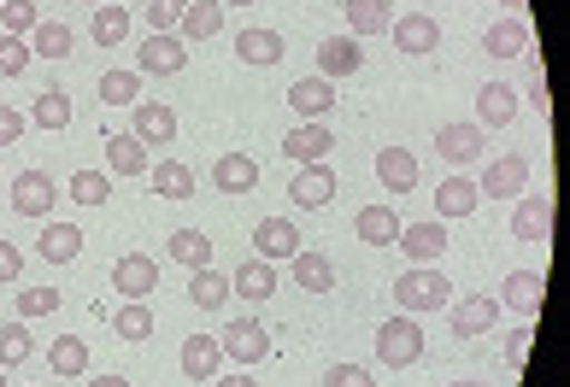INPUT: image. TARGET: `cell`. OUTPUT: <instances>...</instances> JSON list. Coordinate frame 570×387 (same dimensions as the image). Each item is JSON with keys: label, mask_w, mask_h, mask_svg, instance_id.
Listing matches in <instances>:
<instances>
[{"label": "cell", "mask_w": 570, "mask_h": 387, "mask_svg": "<svg viewBox=\"0 0 570 387\" xmlns=\"http://www.w3.org/2000/svg\"><path fill=\"white\" fill-rule=\"evenodd\" d=\"M365 71V48H358V36H324L318 41V77H353Z\"/></svg>", "instance_id": "15"}, {"label": "cell", "mask_w": 570, "mask_h": 387, "mask_svg": "<svg viewBox=\"0 0 570 387\" xmlns=\"http://www.w3.org/2000/svg\"><path fill=\"white\" fill-rule=\"evenodd\" d=\"M218 347H224V358L236 364V370H247V364H265L271 358V329L259 317H236L229 329H218Z\"/></svg>", "instance_id": "3"}, {"label": "cell", "mask_w": 570, "mask_h": 387, "mask_svg": "<svg viewBox=\"0 0 570 387\" xmlns=\"http://www.w3.org/2000/svg\"><path fill=\"white\" fill-rule=\"evenodd\" d=\"M112 329L130 340V347H141V340L154 335V311H147V299H124V306L112 311Z\"/></svg>", "instance_id": "38"}, {"label": "cell", "mask_w": 570, "mask_h": 387, "mask_svg": "<svg viewBox=\"0 0 570 387\" xmlns=\"http://www.w3.org/2000/svg\"><path fill=\"white\" fill-rule=\"evenodd\" d=\"M147 182H154L159 200H188L195 194V170L183 159H159V165H147Z\"/></svg>", "instance_id": "29"}, {"label": "cell", "mask_w": 570, "mask_h": 387, "mask_svg": "<svg viewBox=\"0 0 570 387\" xmlns=\"http://www.w3.org/2000/svg\"><path fill=\"white\" fill-rule=\"evenodd\" d=\"M171 258L183 270H213V241H206L200 229H177L171 235Z\"/></svg>", "instance_id": "37"}, {"label": "cell", "mask_w": 570, "mask_h": 387, "mask_svg": "<svg viewBox=\"0 0 570 387\" xmlns=\"http://www.w3.org/2000/svg\"><path fill=\"white\" fill-rule=\"evenodd\" d=\"M253 247H259L265 265H277V258L301 252V229H294L288 218H259V224H253Z\"/></svg>", "instance_id": "19"}, {"label": "cell", "mask_w": 570, "mask_h": 387, "mask_svg": "<svg viewBox=\"0 0 570 387\" xmlns=\"http://www.w3.org/2000/svg\"><path fill=\"white\" fill-rule=\"evenodd\" d=\"M188 12V0H147V24H154V36H177Z\"/></svg>", "instance_id": "47"}, {"label": "cell", "mask_w": 570, "mask_h": 387, "mask_svg": "<svg viewBox=\"0 0 570 387\" xmlns=\"http://www.w3.org/2000/svg\"><path fill=\"white\" fill-rule=\"evenodd\" d=\"M77 7H107V0H77Z\"/></svg>", "instance_id": "58"}, {"label": "cell", "mask_w": 570, "mask_h": 387, "mask_svg": "<svg viewBox=\"0 0 570 387\" xmlns=\"http://www.w3.org/2000/svg\"><path fill=\"white\" fill-rule=\"evenodd\" d=\"M376 182L389 194H412L417 188V153L412 147H376Z\"/></svg>", "instance_id": "18"}, {"label": "cell", "mask_w": 570, "mask_h": 387, "mask_svg": "<svg viewBox=\"0 0 570 387\" xmlns=\"http://www.w3.org/2000/svg\"><path fill=\"white\" fill-rule=\"evenodd\" d=\"M482 147H489V129H482V123H464V118H459V123H441V129H435V153L448 159L453 170L476 165Z\"/></svg>", "instance_id": "6"}, {"label": "cell", "mask_w": 570, "mask_h": 387, "mask_svg": "<svg viewBox=\"0 0 570 387\" xmlns=\"http://www.w3.org/2000/svg\"><path fill=\"white\" fill-rule=\"evenodd\" d=\"M41 24L36 0H0V36H30Z\"/></svg>", "instance_id": "44"}, {"label": "cell", "mask_w": 570, "mask_h": 387, "mask_svg": "<svg viewBox=\"0 0 570 387\" xmlns=\"http://www.w3.org/2000/svg\"><path fill=\"white\" fill-rule=\"evenodd\" d=\"M0 387H7V364H0Z\"/></svg>", "instance_id": "59"}, {"label": "cell", "mask_w": 570, "mask_h": 387, "mask_svg": "<svg viewBox=\"0 0 570 387\" xmlns=\"http://www.w3.org/2000/svg\"><path fill=\"white\" fill-rule=\"evenodd\" d=\"M541 306H547V276H541V270H512V276L500 282V311L535 322Z\"/></svg>", "instance_id": "5"}, {"label": "cell", "mask_w": 570, "mask_h": 387, "mask_svg": "<svg viewBox=\"0 0 570 387\" xmlns=\"http://www.w3.org/2000/svg\"><path fill=\"white\" fill-rule=\"evenodd\" d=\"M100 100L107 106H136L141 100V71H107L100 77Z\"/></svg>", "instance_id": "43"}, {"label": "cell", "mask_w": 570, "mask_h": 387, "mask_svg": "<svg viewBox=\"0 0 570 387\" xmlns=\"http://www.w3.org/2000/svg\"><path fill=\"white\" fill-rule=\"evenodd\" d=\"M500 7H505V18H523V0H500Z\"/></svg>", "instance_id": "55"}, {"label": "cell", "mask_w": 570, "mask_h": 387, "mask_svg": "<svg viewBox=\"0 0 570 387\" xmlns=\"http://www.w3.org/2000/svg\"><path fill=\"white\" fill-rule=\"evenodd\" d=\"M218 364H224L218 335H188V340H183V376H188V381H213Z\"/></svg>", "instance_id": "22"}, {"label": "cell", "mask_w": 570, "mask_h": 387, "mask_svg": "<svg viewBox=\"0 0 570 387\" xmlns=\"http://www.w3.org/2000/svg\"><path fill=\"white\" fill-rule=\"evenodd\" d=\"M188 299H195L200 311H218L229 299V276L224 270H195V282H188Z\"/></svg>", "instance_id": "41"}, {"label": "cell", "mask_w": 570, "mask_h": 387, "mask_svg": "<svg viewBox=\"0 0 570 387\" xmlns=\"http://www.w3.org/2000/svg\"><path fill=\"white\" fill-rule=\"evenodd\" d=\"M376 364H389V370H412V364H424V322L417 317H389L376 322Z\"/></svg>", "instance_id": "2"}, {"label": "cell", "mask_w": 570, "mask_h": 387, "mask_svg": "<svg viewBox=\"0 0 570 387\" xmlns=\"http://www.w3.org/2000/svg\"><path fill=\"white\" fill-rule=\"evenodd\" d=\"M353 229H358V241H365V247H394L400 241V211L394 206H365L353 218Z\"/></svg>", "instance_id": "28"}, {"label": "cell", "mask_w": 570, "mask_h": 387, "mask_svg": "<svg viewBox=\"0 0 570 387\" xmlns=\"http://www.w3.org/2000/svg\"><path fill=\"white\" fill-rule=\"evenodd\" d=\"M18 276H24V252L12 241H0V282H18Z\"/></svg>", "instance_id": "51"}, {"label": "cell", "mask_w": 570, "mask_h": 387, "mask_svg": "<svg viewBox=\"0 0 570 387\" xmlns=\"http://www.w3.org/2000/svg\"><path fill=\"white\" fill-rule=\"evenodd\" d=\"M229 288H236L242 299H271V294H277V270H271L265 258H253V265H236Z\"/></svg>", "instance_id": "34"}, {"label": "cell", "mask_w": 570, "mask_h": 387, "mask_svg": "<svg viewBox=\"0 0 570 387\" xmlns=\"http://www.w3.org/2000/svg\"><path fill=\"white\" fill-rule=\"evenodd\" d=\"M482 53H489V59L530 53V24H523V18H494V24L482 30Z\"/></svg>", "instance_id": "21"}, {"label": "cell", "mask_w": 570, "mask_h": 387, "mask_svg": "<svg viewBox=\"0 0 570 387\" xmlns=\"http://www.w3.org/2000/svg\"><path fill=\"white\" fill-rule=\"evenodd\" d=\"M523 188H530V159L523 153H500L476 182V194H494V200H518Z\"/></svg>", "instance_id": "7"}, {"label": "cell", "mask_w": 570, "mask_h": 387, "mask_svg": "<svg viewBox=\"0 0 570 387\" xmlns=\"http://www.w3.org/2000/svg\"><path fill=\"white\" fill-rule=\"evenodd\" d=\"M518 118V89L512 82H482L476 89V123L482 129H505Z\"/></svg>", "instance_id": "20"}, {"label": "cell", "mask_w": 570, "mask_h": 387, "mask_svg": "<svg viewBox=\"0 0 570 387\" xmlns=\"http://www.w3.org/2000/svg\"><path fill=\"white\" fill-rule=\"evenodd\" d=\"M82 241H89V235H82L77 224H41V241H36V252L48 258V265H71V258L82 252Z\"/></svg>", "instance_id": "24"}, {"label": "cell", "mask_w": 570, "mask_h": 387, "mask_svg": "<svg viewBox=\"0 0 570 387\" xmlns=\"http://www.w3.org/2000/svg\"><path fill=\"white\" fill-rule=\"evenodd\" d=\"M330 147H335L330 118H324V123H294L288 136H283V153H288L294 165H324V159H330Z\"/></svg>", "instance_id": "10"}, {"label": "cell", "mask_w": 570, "mask_h": 387, "mask_svg": "<svg viewBox=\"0 0 570 387\" xmlns=\"http://www.w3.org/2000/svg\"><path fill=\"white\" fill-rule=\"evenodd\" d=\"M71 41H77L71 24H59V18H41V24L30 30V53H36V59H66Z\"/></svg>", "instance_id": "35"}, {"label": "cell", "mask_w": 570, "mask_h": 387, "mask_svg": "<svg viewBox=\"0 0 570 387\" xmlns=\"http://www.w3.org/2000/svg\"><path fill=\"white\" fill-rule=\"evenodd\" d=\"M48 370L66 376V381L89 376V340H82V335H59L53 347H48Z\"/></svg>", "instance_id": "30"}, {"label": "cell", "mask_w": 570, "mask_h": 387, "mask_svg": "<svg viewBox=\"0 0 570 387\" xmlns=\"http://www.w3.org/2000/svg\"><path fill=\"white\" fill-rule=\"evenodd\" d=\"M448 387H489V381H476V376H464V381H448Z\"/></svg>", "instance_id": "56"}, {"label": "cell", "mask_w": 570, "mask_h": 387, "mask_svg": "<svg viewBox=\"0 0 570 387\" xmlns=\"http://www.w3.org/2000/svg\"><path fill=\"white\" fill-rule=\"evenodd\" d=\"M89 387H130V376H95Z\"/></svg>", "instance_id": "54"}, {"label": "cell", "mask_w": 570, "mask_h": 387, "mask_svg": "<svg viewBox=\"0 0 570 387\" xmlns=\"http://www.w3.org/2000/svg\"><path fill=\"white\" fill-rule=\"evenodd\" d=\"M213 387H259L247 370H229V376H213Z\"/></svg>", "instance_id": "53"}, {"label": "cell", "mask_w": 570, "mask_h": 387, "mask_svg": "<svg viewBox=\"0 0 570 387\" xmlns=\"http://www.w3.org/2000/svg\"><path fill=\"white\" fill-rule=\"evenodd\" d=\"M394 306L406 311V317L448 311V306H453V282H448V276H441L435 265H412V270L394 282Z\"/></svg>", "instance_id": "1"}, {"label": "cell", "mask_w": 570, "mask_h": 387, "mask_svg": "<svg viewBox=\"0 0 570 387\" xmlns=\"http://www.w3.org/2000/svg\"><path fill=\"white\" fill-rule=\"evenodd\" d=\"M30 353H36V335H30V322H24V317H18V322H0V364L12 370V364H24Z\"/></svg>", "instance_id": "40"}, {"label": "cell", "mask_w": 570, "mask_h": 387, "mask_svg": "<svg viewBox=\"0 0 570 387\" xmlns=\"http://www.w3.org/2000/svg\"><path fill=\"white\" fill-rule=\"evenodd\" d=\"M294 265V288H306V294H330L335 288V265H330V252H312V247H301L288 258Z\"/></svg>", "instance_id": "27"}, {"label": "cell", "mask_w": 570, "mask_h": 387, "mask_svg": "<svg viewBox=\"0 0 570 387\" xmlns=\"http://www.w3.org/2000/svg\"><path fill=\"white\" fill-rule=\"evenodd\" d=\"M213 182H218V194H253L259 188V159H247V153H224L218 165H213Z\"/></svg>", "instance_id": "25"}, {"label": "cell", "mask_w": 570, "mask_h": 387, "mask_svg": "<svg viewBox=\"0 0 570 387\" xmlns=\"http://www.w3.org/2000/svg\"><path fill=\"white\" fill-rule=\"evenodd\" d=\"M453 335L459 340H476V335H489L494 322H500V299H489V294H471V299H453Z\"/></svg>", "instance_id": "11"}, {"label": "cell", "mask_w": 570, "mask_h": 387, "mask_svg": "<svg viewBox=\"0 0 570 387\" xmlns=\"http://www.w3.org/2000/svg\"><path fill=\"white\" fill-rule=\"evenodd\" d=\"M30 123H36V129H48V136H59V129H71V95H66V89L36 95V106H30Z\"/></svg>", "instance_id": "33"}, {"label": "cell", "mask_w": 570, "mask_h": 387, "mask_svg": "<svg viewBox=\"0 0 570 387\" xmlns=\"http://www.w3.org/2000/svg\"><path fill=\"white\" fill-rule=\"evenodd\" d=\"M107 165L118 170V177H141L154 159H147V147L136 136H107Z\"/></svg>", "instance_id": "39"}, {"label": "cell", "mask_w": 570, "mask_h": 387, "mask_svg": "<svg viewBox=\"0 0 570 387\" xmlns=\"http://www.w3.org/2000/svg\"><path fill=\"white\" fill-rule=\"evenodd\" d=\"M482 206V194H476V182L471 177H448L435 188V218L448 224V218H471V211Z\"/></svg>", "instance_id": "26"}, {"label": "cell", "mask_w": 570, "mask_h": 387, "mask_svg": "<svg viewBox=\"0 0 570 387\" xmlns=\"http://www.w3.org/2000/svg\"><path fill=\"white\" fill-rule=\"evenodd\" d=\"M530 322H523V329H512V335H505V347H500V358L505 364H512V370H523V358H530Z\"/></svg>", "instance_id": "50"}, {"label": "cell", "mask_w": 570, "mask_h": 387, "mask_svg": "<svg viewBox=\"0 0 570 387\" xmlns=\"http://www.w3.org/2000/svg\"><path fill=\"white\" fill-rule=\"evenodd\" d=\"M141 71H147V77H177V71H188V41H183V36H147V41H141Z\"/></svg>", "instance_id": "16"}, {"label": "cell", "mask_w": 570, "mask_h": 387, "mask_svg": "<svg viewBox=\"0 0 570 387\" xmlns=\"http://www.w3.org/2000/svg\"><path fill=\"white\" fill-rule=\"evenodd\" d=\"M24 123H30L24 112H12V106H0V147H12L18 136H24Z\"/></svg>", "instance_id": "52"}, {"label": "cell", "mask_w": 570, "mask_h": 387, "mask_svg": "<svg viewBox=\"0 0 570 387\" xmlns=\"http://www.w3.org/2000/svg\"><path fill=\"white\" fill-rule=\"evenodd\" d=\"M130 112H136L130 136H136L141 147H171V141H177V112H171L165 100H136Z\"/></svg>", "instance_id": "8"}, {"label": "cell", "mask_w": 570, "mask_h": 387, "mask_svg": "<svg viewBox=\"0 0 570 387\" xmlns=\"http://www.w3.org/2000/svg\"><path fill=\"white\" fill-rule=\"evenodd\" d=\"M324 387H376V370L371 364H330Z\"/></svg>", "instance_id": "48"}, {"label": "cell", "mask_w": 570, "mask_h": 387, "mask_svg": "<svg viewBox=\"0 0 570 387\" xmlns=\"http://www.w3.org/2000/svg\"><path fill=\"white\" fill-rule=\"evenodd\" d=\"M71 200H77V206H107L112 188H107V177H100V170H77V177H71Z\"/></svg>", "instance_id": "45"}, {"label": "cell", "mask_w": 570, "mask_h": 387, "mask_svg": "<svg viewBox=\"0 0 570 387\" xmlns=\"http://www.w3.org/2000/svg\"><path fill=\"white\" fill-rule=\"evenodd\" d=\"M389 36H394V48H400V53H412V59H424V53H435V48H441V24H435L430 12H406V18H394Z\"/></svg>", "instance_id": "9"}, {"label": "cell", "mask_w": 570, "mask_h": 387, "mask_svg": "<svg viewBox=\"0 0 570 387\" xmlns=\"http://www.w3.org/2000/svg\"><path fill=\"white\" fill-rule=\"evenodd\" d=\"M394 24L389 0H347V30L353 36H383Z\"/></svg>", "instance_id": "36"}, {"label": "cell", "mask_w": 570, "mask_h": 387, "mask_svg": "<svg viewBox=\"0 0 570 387\" xmlns=\"http://www.w3.org/2000/svg\"><path fill=\"white\" fill-rule=\"evenodd\" d=\"M288 200L301 206V211L330 206V200H335V170H330V159H324V165H301V177L288 182Z\"/></svg>", "instance_id": "14"}, {"label": "cell", "mask_w": 570, "mask_h": 387, "mask_svg": "<svg viewBox=\"0 0 570 387\" xmlns=\"http://www.w3.org/2000/svg\"><path fill=\"white\" fill-rule=\"evenodd\" d=\"M112 288L124 294V299H147L159 288V265L147 252H124L118 265H112Z\"/></svg>", "instance_id": "13"}, {"label": "cell", "mask_w": 570, "mask_h": 387, "mask_svg": "<svg viewBox=\"0 0 570 387\" xmlns=\"http://www.w3.org/2000/svg\"><path fill=\"white\" fill-rule=\"evenodd\" d=\"M130 36V7H95V48H118Z\"/></svg>", "instance_id": "42"}, {"label": "cell", "mask_w": 570, "mask_h": 387, "mask_svg": "<svg viewBox=\"0 0 570 387\" xmlns=\"http://www.w3.org/2000/svg\"><path fill=\"white\" fill-rule=\"evenodd\" d=\"M218 7H253V0H218Z\"/></svg>", "instance_id": "57"}, {"label": "cell", "mask_w": 570, "mask_h": 387, "mask_svg": "<svg viewBox=\"0 0 570 387\" xmlns=\"http://www.w3.org/2000/svg\"><path fill=\"white\" fill-rule=\"evenodd\" d=\"M512 235H518V241H547V235H553V200H547V194H530V200H518V211H512Z\"/></svg>", "instance_id": "23"}, {"label": "cell", "mask_w": 570, "mask_h": 387, "mask_svg": "<svg viewBox=\"0 0 570 387\" xmlns=\"http://www.w3.org/2000/svg\"><path fill=\"white\" fill-rule=\"evenodd\" d=\"M288 106H294V112H301L306 123H324V118H330V106H335V82L312 71V77H301V82L288 89Z\"/></svg>", "instance_id": "17"}, {"label": "cell", "mask_w": 570, "mask_h": 387, "mask_svg": "<svg viewBox=\"0 0 570 387\" xmlns=\"http://www.w3.org/2000/svg\"><path fill=\"white\" fill-rule=\"evenodd\" d=\"M59 288H24L18 294V317H48V311H59Z\"/></svg>", "instance_id": "49"}, {"label": "cell", "mask_w": 570, "mask_h": 387, "mask_svg": "<svg viewBox=\"0 0 570 387\" xmlns=\"http://www.w3.org/2000/svg\"><path fill=\"white\" fill-rule=\"evenodd\" d=\"M236 59H242V64H277V59H283V36H277V30H259V24L236 30Z\"/></svg>", "instance_id": "32"}, {"label": "cell", "mask_w": 570, "mask_h": 387, "mask_svg": "<svg viewBox=\"0 0 570 387\" xmlns=\"http://www.w3.org/2000/svg\"><path fill=\"white\" fill-rule=\"evenodd\" d=\"M30 41L24 36H0V77H24L30 71Z\"/></svg>", "instance_id": "46"}, {"label": "cell", "mask_w": 570, "mask_h": 387, "mask_svg": "<svg viewBox=\"0 0 570 387\" xmlns=\"http://www.w3.org/2000/svg\"><path fill=\"white\" fill-rule=\"evenodd\" d=\"M53 206H59V182L48 177V170H18V177H12V211H18V218H41V224H48Z\"/></svg>", "instance_id": "4"}, {"label": "cell", "mask_w": 570, "mask_h": 387, "mask_svg": "<svg viewBox=\"0 0 570 387\" xmlns=\"http://www.w3.org/2000/svg\"><path fill=\"white\" fill-rule=\"evenodd\" d=\"M394 247H406L412 265H435L441 252H448V224L430 218V224H400V241Z\"/></svg>", "instance_id": "12"}, {"label": "cell", "mask_w": 570, "mask_h": 387, "mask_svg": "<svg viewBox=\"0 0 570 387\" xmlns=\"http://www.w3.org/2000/svg\"><path fill=\"white\" fill-rule=\"evenodd\" d=\"M218 30H224V7H218V0H188L177 36H183V41H213Z\"/></svg>", "instance_id": "31"}]
</instances>
